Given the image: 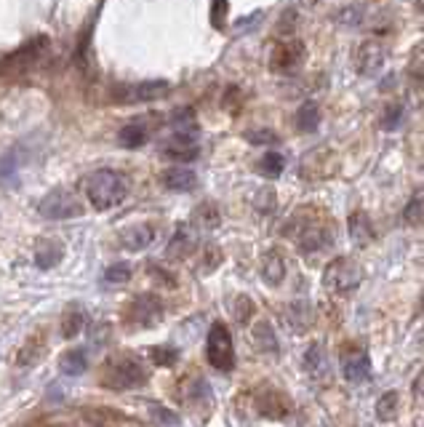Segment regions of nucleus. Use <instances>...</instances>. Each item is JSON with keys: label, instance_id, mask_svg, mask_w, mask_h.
Wrapping results in <instances>:
<instances>
[{"label": "nucleus", "instance_id": "nucleus-37", "mask_svg": "<svg viewBox=\"0 0 424 427\" xmlns=\"http://www.w3.org/2000/svg\"><path fill=\"white\" fill-rule=\"evenodd\" d=\"M152 416H158L160 422H166V425H179V416L169 414V409H163V406H152Z\"/></svg>", "mask_w": 424, "mask_h": 427}, {"label": "nucleus", "instance_id": "nucleus-29", "mask_svg": "<svg viewBox=\"0 0 424 427\" xmlns=\"http://www.w3.org/2000/svg\"><path fill=\"white\" fill-rule=\"evenodd\" d=\"M283 166H286V160H283V155L275 152V150L265 152L262 160H259V169H262L265 176H280V174H283Z\"/></svg>", "mask_w": 424, "mask_h": 427}, {"label": "nucleus", "instance_id": "nucleus-31", "mask_svg": "<svg viewBox=\"0 0 424 427\" xmlns=\"http://www.w3.org/2000/svg\"><path fill=\"white\" fill-rule=\"evenodd\" d=\"M16 169H19V155L13 150V152H8L6 158L0 160V182H11L16 176Z\"/></svg>", "mask_w": 424, "mask_h": 427}, {"label": "nucleus", "instance_id": "nucleus-30", "mask_svg": "<svg viewBox=\"0 0 424 427\" xmlns=\"http://www.w3.org/2000/svg\"><path fill=\"white\" fill-rule=\"evenodd\" d=\"M195 222H198L200 227H208V230H211V227H217L219 224L217 206H214V203H203V206L195 211Z\"/></svg>", "mask_w": 424, "mask_h": 427}, {"label": "nucleus", "instance_id": "nucleus-4", "mask_svg": "<svg viewBox=\"0 0 424 427\" xmlns=\"http://www.w3.org/2000/svg\"><path fill=\"white\" fill-rule=\"evenodd\" d=\"M206 355L208 363L219 371H232L235 366V347H232V334L224 323H214L208 331L206 342Z\"/></svg>", "mask_w": 424, "mask_h": 427}, {"label": "nucleus", "instance_id": "nucleus-33", "mask_svg": "<svg viewBox=\"0 0 424 427\" xmlns=\"http://www.w3.org/2000/svg\"><path fill=\"white\" fill-rule=\"evenodd\" d=\"M176 358H179V350L176 347H155L152 350V361L158 363V366H171V363H176Z\"/></svg>", "mask_w": 424, "mask_h": 427}, {"label": "nucleus", "instance_id": "nucleus-36", "mask_svg": "<svg viewBox=\"0 0 424 427\" xmlns=\"http://www.w3.org/2000/svg\"><path fill=\"white\" fill-rule=\"evenodd\" d=\"M248 142H254V145H272V142H278V136L272 134V131H251Z\"/></svg>", "mask_w": 424, "mask_h": 427}, {"label": "nucleus", "instance_id": "nucleus-19", "mask_svg": "<svg viewBox=\"0 0 424 427\" xmlns=\"http://www.w3.org/2000/svg\"><path fill=\"white\" fill-rule=\"evenodd\" d=\"M195 248V232L190 227H179V230L174 232V238H171V246H169V256H176V259H184V256H190Z\"/></svg>", "mask_w": 424, "mask_h": 427}, {"label": "nucleus", "instance_id": "nucleus-8", "mask_svg": "<svg viewBox=\"0 0 424 427\" xmlns=\"http://www.w3.org/2000/svg\"><path fill=\"white\" fill-rule=\"evenodd\" d=\"M198 152H200V147H198V126H193V128H174L169 142H163V155L171 160L187 163V160L198 158Z\"/></svg>", "mask_w": 424, "mask_h": 427}, {"label": "nucleus", "instance_id": "nucleus-38", "mask_svg": "<svg viewBox=\"0 0 424 427\" xmlns=\"http://www.w3.org/2000/svg\"><path fill=\"white\" fill-rule=\"evenodd\" d=\"M413 395H416V398H424V371L416 377V382H413Z\"/></svg>", "mask_w": 424, "mask_h": 427}, {"label": "nucleus", "instance_id": "nucleus-22", "mask_svg": "<svg viewBox=\"0 0 424 427\" xmlns=\"http://www.w3.org/2000/svg\"><path fill=\"white\" fill-rule=\"evenodd\" d=\"M317 123H320V110H317L315 102L302 104L299 112H296V128L304 131V134H310V131H315L317 128Z\"/></svg>", "mask_w": 424, "mask_h": 427}, {"label": "nucleus", "instance_id": "nucleus-28", "mask_svg": "<svg viewBox=\"0 0 424 427\" xmlns=\"http://www.w3.org/2000/svg\"><path fill=\"white\" fill-rule=\"evenodd\" d=\"M403 219L408 222V224H424V190H419L408 200V206L403 211Z\"/></svg>", "mask_w": 424, "mask_h": 427}, {"label": "nucleus", "instance_id": "nucleus-5", "mask_svg": "<svg viewBox=\"0 0 424 427\" xmlns=\"http://www.w3.org/2000/svg\"><path fill=\"white\" fill-rule=\"evenodd\" d=\"M361 278H363L361 267H358L352 259H347V256L334 259V262L326 267V272H323V283H326L331 291H337V294L355 291V289L361 286Z\"/></svg>", "mask_w": 424, "mask_h": 427}, {"label": "nucleus", "instance_id": "nucleus-13", "mask_svg": "<svg viewBox=\"0 0 424 427\" xmlns=\"http://www.w3.org/2000/svg\"><path fill=\"white\" fill-rule=\"evenodd\" d=\"M61 259H64V246H61V241H56V238H43V241L35 246L37 267H43V270L56 267Z\"/></svg>", "mask_w": 424, "mask_h": 427}, {"label": "nucleus", "instance_id": "nucleus-10", "mask_svg": "<svg viewBox=\"0 0 424 427\" xmlns=\"http://www.w3.org/2000/svg\"><path fill=\"white\" fill-rule=\"evenodd\" d=\"M169 94V83L163 80H150V83H136V85H126V91L118 94L121 102H152V99H160Z\"/></svg>", "mask_w": 424, "mask_h": 427}, {"label": "nucleus", "instance_id": "nucleus-27", "mask_svg": "<svg viewBox=\"0 0 424 427\" xmlns=\"http://www.w3.org/2000/svg\"><path fill=\"white\" fill-rule=\"evenodd\" d=\"M286 318L291 320L293 329H307L310 326V318H313V313H310V305L307 302H293L289 310H286Z\"/></svg>", "mask_w": 424, "mask_h": 427}, {"label": "nucleus", "instance_id": "nucleus-24", "mask_svg": "<svg viewBox=\"0 0 424 427\" xmlns=\"http://www.w3.org/2000/svg\"><path fill=\"white\" fill-rule=\"evenodd\" d=\"M83 326H85V313H83V307L73 305L70 310H67L64 320H61V334H64V337L70 339V337H75V334L83 329Z\"/></svg>", "mask_w": 424, "mask_h": 427}, {"label": "nucleus", "instance_id": "nucleus-26", "mask_svg": "<svg viewBox=\"0 0 424 427\" xmlns=\"http://www.w3.org/2000/svg\"><path fill=\"white\" fill-rule=\"evenodd\" d=\"M398 406H400L398 392L387 390L379 401H376V416H379V419H384V422H389V419H395V416H398Z\"/></svg>", "mask_w": 424, "mask_h": 427}, {"label": "nucleus", "instance_id": "nucleus-9", "mask_svg": "<svg viewBox=\"0 0 424 427\" xmlns=\"http://www.w3.org/2000/svg\"><path fill=\"white\" fill-rule=\"evenodd\" d=\"M304 61V46L299 40H283L269 54V67L275 73H296Z\"/></svg>", "mask_w": 424, "mask_h": 427}, {"label": "nucleus", "instance_id": "nucleus-17", "mask_svg": "<svg viewBox=\"0 0 424 427\" xmlns=\"http://www.w3.org/2000/svg\"><path fill=\"white\" fill-rule=\"evenodd\" d=\"M150 139V126L147 121H133L128 126H123L121 134H118V142L123 147H128V150H136V147H142Z\"/></svg>", "mask_w": 424, "mask_h": 427}, {"label": "nucleus", "instance_id": "nucleus-32", "mask_svg": "<svg viewBox=\"0 0 424 427\" xmlns=\"http://www.w3.org/2000/svg\"><path fill=\"white\" fill-rule=\"evenodd\" d=\"M131 278V267L126 265V262H115L112 267H107V272H104V281L107 283H126Z\"/></svg>", "mask_w": 424, "mask_h": 427}, {"label": "nucleus", "instance_id": "nucleus-18", "mask_svg": "<svg viewBox=\"0 0 424 427\" xmlns=\"http://www.w3.org/2000/svg\"><path fill=\"white\" fill-rule=\"evenodd\" d=\"M350 235L358 246H368L374 241V224H371V219L365 217L363 211H358V214L350 217Z\"/></svg>", "mask_w": 424, "mask_h": 427}, {"label": "nucleus", "instance_id": "nucleus-11", "mask_svg": "<svg viewBox=\"0 0 424 427\" xmlns=\"http://www.w3.org/2000/svg\"><path fill=\"white\" fill-rule=\"evenodd\" d=\"M131 315H133V320H136L139 326L150 329V326H155V323L160 320V315H163V307H160V302L152 296V294H142V296L133 302Z\"/></svg>", "mask_w": 424, "mask_h": 427}, {"label": "nucleus", "instance_id": "nucleus-14", "mask_svg": "<svg viewBox=\"0 0 424 427\" xmlns=\"http://www.w3.org/2000/svg\"><path fill=\"white\" fill-rule=\"evenodd\" d=\"M121 241L128 251H142L155 241V230L150 224H133V227L121 232Z\"/></svg>", "mask_w": 424, "mask_h": 427}, {"label": "nucleus", "instance_id": "nucleus-12", "mask_svg": "<svg viewBox=\"0 0 424 427\" xmlns=\"http://www.w3.org/2000/svg\"><path fill=\"white\" fill-rule=\"evenodd\" d=\"M382 61H384V49L376 40H365L363 46L358 49V56H355V64H358L361 75H374L382 67Z\"/></svg>", "mask_w": 424, "mask_h": 427}, {"label": "nucleus", "instance_id": "nucleus-15", "mask_svg": "<svg viewBox=\"0 0 424 427\" xmlns=\"http://www.w3.org/2000/svg\"><path fill=\"white\" fill-rule=\"evenodd\" d=\"M46 342H49V334L40 329L35 331L32 337H27L25 347H22V353H19V366H35L37 361L43 358V347H46Z\"/></svg>", "mask_w": 424, "mask_h": 427}, {"label": "nucleus", "instance_id": "nucleus-34", "mask_svg": "<svg viewBox=\"0 0 424 427\" xmlns=\"http://www.w3.org/2000/svg\"><path fill=\"white\" fill-rule=\"evenodd\" d=\"M251 313H254V302H251L248 296H238V299H235V318H238L241 323H246V320L251 318Z\"/></svg>", "mask_w": 424, "mask_h": 427}, {"label": "nucleus", "instance_id": "nucleus-3", "mask_svg": "<svg viewBox=\"0 0 424 427\" xmlns=\"http://www.w3.org/2000/svg\"><path fill=\"white\" fill-rule=\"evenodd\" d=\"M102 385L109 390H133V387H142L147 385V371L131 358H121V361H112L102 377Z\"/></svg>", "mask_w": 424, "mask_h": 427}, {"label": "nucleus", "instance_id": "nucleus-21", "mask_svg": "<svg viewBox=\"0 0 424 427\" xmlns=\"http://www.w3.org/2000/svg\"><path fill=\"white\" fill-rule=\"evenodd\" d=\"M254 344L262 350V353H269V355H278V337L269 323H256L254 326Z\"/></svg>", "mask_w": 424, "mask_h": 427}, {"label": "nucleus", "instance_id": "nucleus-2", "mask_svg": "<svg viewBox=\"0 0 424 427\" xmlns=\"http://www.w3.org/2000/svg\"><path fill=\"white\" fill-rule=\"evenodd\" d=\"M286 232L296 238V246H299V251L307 256H317L323 254L331 241H334V235L337 230L328 224V222H317V219H302V214L299 217H293L289 224H286Z\"/></svg>", "mask_w": 424, "mask_h": 427}, {"label": "nucleus", "instance_id": "nucleus-25", "mask_svg": "<svg viewBox=\"0 0 424 427\" xmlns=\"http://www.w3.org/2000/svg\"><path fill=\"white\" fill-rule=\"evenodd\" d=\"M88 368V358H85V350H70V353L61 358V371L70 374V377H78Z\"/></svg>", "mask_w": 424, "mask_h": 427}, {"label": "nucleus", "instance_id": "nucleus-6", "mask_svg": "<svg viewBox=\"0 0 424 427\" xmlns=\"http://www.w3.org/2000/svg\"><path fill=\"white\" fill-rule=\"evenodd\" d=\"M37 211H40V217H43V219L59 222V219L78 217V214H80V206H78V200L73 198V193H67V190L56 187V190H51L49 196L40 200Z\"/></svg>", "mask_w": 424, "mask_h": 427}, {"label": "nucleus", "instance_id": "nucleus-20", "mask_svg": "<svg viewBox=\"0 0 424 427\" xmlns=\"http://www.w3.org/2000/svg\"><path fill=\"white\" fill-rule=\"evenodd\" d=\"M262 275H265V281L272 283V286H278V283L286 278V262H283V256H280L278 251H269V254L265 256Z\"/></svg>", "mask_w": 424, "mask_h": 427}, {"label": "nucleus", "instance_id": "nucleus-16", "mask_svg": "<svg viewBox=\"0 0 424 427\" xmlns=\"http://www.w3.org/2000/svg\"><path fill=\"white\" fill-rule=\"evenodd\" d=\"M163 184L169 190H174V193H187V190H193L195 184H198V176H195V171L176 166V169H169L163 174Z\"/></svg>", "mask_w": 424, "mask_h": 427}, {"label": "nucleus", "instance_id": "nucleus-23", "mask_svg": "<svg viewBox=\"0 0 424 427\" xmlns=\"http://www.w3.org/2000/svg\"><path fill=\"white\" fill-rule=\"evenodd\" d=\"M304 366L310 374H315V377H323L328 368V361H326V353H323V347L320 344H313L307 353H304Z\"/></svg>", "mask_w": 424, "mask_h": 427}, {"label": "nucleus", "instance_id": "nucleus-35", "mask_svg": "<svg viewBox=\"0 0 424 427\" xmlns=\"http://www.w3.org/2000/svg\"><path fill=\"white\" fill-rule=\"evenodd\" d=\"M400 118H403V107H400V104H389L387 115L382 118V126H384L387 131H392V128H395V126L400 123Z\"/></svg>", "mask_w": 424, "mask_h": 427}, {"label": "nucleus", "instance_id": "nucleus-7", "mask_svg": "<svg viewBox=\"0 0 424 427\" xmlns=\"http://www.w3.org/2000/svg\"><path fill=\"white\" fill-rule=\"evenodd\" d=\"M339 366L347 382H365L371 377V361L361 344H344L339 350Z\"/></svg>", "mask_w": 424, "mask_h": 427}, {"label": "nucleus", "instance_id": "nucleus-1", "mask_svg": "<svg viewBox=\"0 0 424 427\" xmlns=\"http://www.w3.org/2000/svg\"><path fill=\"white\" fill-rule=\"evenodd\" d=\"M85 196L91 200V206L99 211H107V208L121 206L126 196H128V184L123 179V174L112 169H102L97 174L88 176L85 182Z\"/></svg>", "mask_w": 424, "mask_h": 427}]
</instances>
